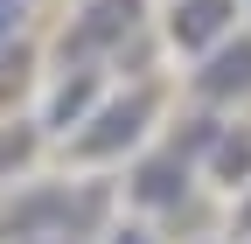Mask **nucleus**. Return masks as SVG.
<instances>
[{"label": "nucleus", "mask_w": 251, "mask_h": 244, "mask_svg": "<svg viewBox=\"0 0 251 244\" xmlns=\"http://www.w3.org/2000/svg\"><path fill=\"white\" fill-rule=\"evenodd\" d=\"M133 7H140V0H98V7H91V21L77 28V49H91V42L119 35V21H133Z\"/></svg>", "instance_id": "obj_2"}, {"label": "nucleus", "mask_w": 251, "mask_h": 244, "mask_svg": "<svg viewBox=\"0 0 251 244\" xmlns=\"http://www.w3.org/2000/svg\"><path fill=\"white\" fill-rule=\"evenodd\" d=\"M140 112H147V98H133V105H112V112L98 119V133H84L77 146H84V154H105V146L133 140V133H140Z\"/></svg>", "instance_id": "obj_1"}, {"label": "nucleus", "mask_w": 251, "mask_h": 244, "mask_svg": "<svg viewBox=\"0 0 251 244\" xmlns=\"http://www.w3.org/2000/svg\"><path fill=\"white\" fill-rule=\"evenodd\" d=\"M244 168H251V146H244V140L224 146V174H244Z\"/></svg>", "instance_id": "obj_7"}, {"label": "nucleus", "mask_w": 251, "mask_h": 244, "mask_svg": "<svg viewBox=\"0 0 251 244\" xmlns=\"http://www.w3.org/2000/svg\"><path fill=\"white\" fill-rule=\"evenodd\" d=\"M140 195H147V202H168V195H175V161L147 168V174H140Z\"/></svg>", "instance_id": "obj_5"}, {"label": "nucleus", "mask_w": 251, "mask_h": 244, "mask_svg": "<svg viewBox=\"0 0 251 244\" xmlns=\"http://www.w3.org/2000/svg\"><path fill=\"white\" fill-rule=\"evenodd\" d=\"M84 98H91V91H84V84H70V91H63V98H56V126H70V119L84 112Z\"/></svg>", "instance_id": "obj_6"}, {"label": "nucleus", "mask_w": 251, "mask_h": 244, "mask_svg": "<svg viewBox=\"0 0 251 244\" xmlns=\"http://www.w3.org/2000/svg\"><path fill=\"white\" fill-rule=\"evenodd\" d=\"M119 244H140V237H119Z\"/></svg>", "instance_id": "obj_8"}, {"label": "nucleus", "mask_w": 251, "mask_h": 244, "mask_svg": "<svg viewBox=\"0 0 251 244\" xmlns=\"http://www.w3.org/2000/svg\"><path fill=\"white\" fill-rule=\"evenodd\" d=\"M230 84H251V49H224L202 70V91H230Z\"/></svg>", "instance_id": "obj_4"}, {"label": "nucleus", "mask_w": 251, "mask_h": 244, "mask_svg": "<svg viewBox=\"0 0 251 244\" xmlns=\"http://www.w3.org/2000/svg\"><path fill=\"white\" fill-rule=\"evenodd\" d=\"M216 21H224V0H188V7L175 14V35H181V42H209Z\"/></svg>", "instance_id": "obj_3"}]
</instances>
